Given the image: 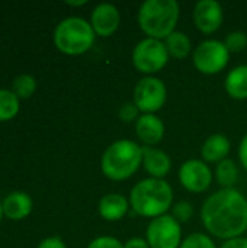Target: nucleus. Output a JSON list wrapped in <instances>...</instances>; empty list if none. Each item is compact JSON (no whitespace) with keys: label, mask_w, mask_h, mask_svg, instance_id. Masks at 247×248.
I'll return each instance as SVG.
<instances>
[{"label":"nucleus","mask_w":247,"mask_h":248,"mask_svg":"<svg viewBox=\"0 0 247 248\" xmlns=\"http://www.w3.org/2000/svg\"><path fill=\"white\" fill-rule=\"evenodd\" d=\"M201 218L213 235L237 238L247 230V199L234 189H223L205 201Z\"/></svg>","instance_id":"obj_1"},{"label":"nucleus","mask_w":247,"mask_h":248,"mask_svg":"<svg viewBox=\"0 0 247 248\" xmlns=\"http://www.w3.org/2000/svg\"><path fill=\"white\" fill-rule=\"evenodd\" d=\"M132 209L146 218H159L166 215L173 202V192L167 182L162 179H146L137 183L130 196Z\"/></svg>","instance_id":"obj_2"},{"label":"nucleus","mask_w":247,"mask_h":248,"mask_svg":"<svg viewBox=\"0 0 247 248\" xmlns=\"http://www.w3.org/2000/svg\"><path fill=\"white\" fill-rule=\"evenodd\" d=\"M179 10V3L175 0H147L138 12L140 28L148 38L166 39L175 32Z\"/></svg>","instance_id":"obj_3"},{"label":"nucleus","mask_w":247,"mask_h":248,"mask_svg":"<svg viewBox=\"0 0 247 248\" xmlns=\"http://www.w3.org/2000/svg\"><path fill=\"white\" fill-rule=\"evenodd\" d=\"M143 161V148L128 140L114 142L102 155L100 167L103 174L115 182L131 177Z\"/></svg>","instance_id":"obj_4"},{"label":"nucleus","mask_w":247,"mask_h":248,"mask_svg":"<svg viewBox=\"0 0 247 248\" xmlns=\"http://www.w3.org/2000/svg\"><path fill=\"white\" fill-rule=\"evenodd\" d=\"M54 42L61 52L79 55L93 45L95 31L92 25L82 17H67L55 28Z\"/></svg>","instance_id":"obj_5"},{"label":"nucleus","mask_w":247,"mask_h":248,"mask_svg":"<svg viewBox=\"0 0 247 248\" xmlns=\"http://www.w3.org/2000/svg\"><path fill=\"white\" fill-rule=\"evenodd\" d=\"M169 61V52L165 44L159 39L146 38L137 44L132 52V62L135 68L144 74L160 71Z\"/></svg>","instance_id":"obj_6"},{"label":"nucleus","mask_w":247,"mask_h":248,"mask_svg":"<svg viewBox=\"0 0 247 248\" xmlns=\"http://www.w3.org/2000/svg\"><path fill=\"white\" fill-rule=\"evenodd\" d=\"M230 51L220 41H205L198 45L194 52V64L204 74H217L229 62Z\"/></svg>","instance_id":"obj_7"},{"label":"nucleus","mask_w":247,"mask_h":248,"mask_svg":"<svg viewBox=\"0 0 247 248\" xmlns=\"http://www.w3.org/2000/svg\"><path fill=\"white\" fill-rule=\"evenodd\" d=\"M181 224L170 215L154 218L147 228L150 248H178L181 246Z\"/></svg>","instance_id":"obj_8"},{"label":"nucleus","mask_w":247,"mask_h":248,"mask_svg":"<svg viewBox=\"0 0 247 248\" xmlns=\"http://www.w3.org/2000/svg\"><path fill=\"white\" fill-rule=\"evenodd\" d=\"M166 86L157 77L141 78L134 90L135 106L146 113H154L160 110L166 102Z\"/></svg>","instance_id":"obj_9"},{"label":"nucleus","mask_w":247,"mask_h":248,"mask_svg":"<svg viewBox=\"0 0 247 248\" xmlns=\"http://www.w3.org/2000/svg\"><path fill=\"white\" fill-rule=\"evenodd\" d=\"M179 180L186 190L201 193L211 186L213 174L205 163L199 160H188L179 170Z\"/></svg>","instance_id":"obj_10"},{"label":"nucleus","mask_w":247,"mask_h":248,"mask_svg":"<svg viewBox=\"0 0 247 248\" xmlns=\"http://www.w3.org/2000/svg\"><path fill=\"white\" fill-rule=\"evenodd\" d=\"M194 20L197 28L204 33L215 32L223 22L221 4L215 0H201L195 4Z\"/></svg>","instance_id":"obj_11"},{"label":"nucleus","mask_w":247,"mask_h":248,"mask_svg":"<svg viewBox=\"0 0 247 248\" xmlns=\"http://www.w3.org/2000/svg\"><path fill=\"white\" fill-rule=\"evenodd\" d=\"M119 20H121V16H119L118 9L114 4L102 3V4L96 6L95 10L92 12L90 25L96 35L111 36L118 29Z\"/></svg>","instance_id":"obj_12"},{"label":"nucleus","mask_w":247,"mask_h":248,"mask_svg":"<svg viewBox=\"0 0 247 248\" xmlns=\"http://www.w3.org/2000/svg\"><path fill=\"white\" fill-rule=\"evenodd\" d=\"M135 132H137V137L144 144L153 145V144H157L162 141V138L165 135V125L153 113H146L137 119Z\"/></svg>","instance_id":"obj_13"},{"label":"nucleus","mask_w":247,"mask_h":248,"mask_svg":"<svg viewBox=\"0 0 247 248\" xmlns=\"http://www.w3.org/2000/svg\"><path fill=\"white\" fill-rule=\"evenodd\" d=\"M3 215H6L12 221H20L26 218L32 211V199L28 193L13 192L7 195L1 203Z\"/></svg>","instance_id":"obj_14"},{"label":"nucleus","mask_w":247,"mask_h":248,"mask_svg":"<svg viewBox=\"0 0 247 248\" xmlns=\"http://www.w3.org/2000/svg\"><path fill=\"white\" fill-rule=\"evenodd\" d=\"M143 164L154 179L165 177L172 167L170 158L165 151L150 147H143Z\"/></svg>","instance_id":"obj_15"},{"label":"nucleus","mask_w":247,"mask_h":248,"mask_svg":"<svg viewBox=\"0 0 247 248\" xmlns=\"http://www.w3.org/2000/svg\"><path fill=\"white\" fill-rule=\"evenodd\" d=\"M128 212V201L118 193L106 195L99 202V214L106 221H118Z\"/></svg>","instance_id":"obj_16"},{"label":"nucleus","mask_w":247,"mask_h":248,"mask_svg":"<svg viewBox=\"0 0 247 248\" xmlns=\"http://www.w3.org/2000/svg\"><path fill=\"white\" fill-rule=\"evenodd\" d=\"M230 153V141L221 134L211 135L202 145V157L208 163H221Z\"/></svg>","instance_id":"obj_17"},{"label":"nucleus","mask_w":247,"mask_h":248,"mask_svg":"<svg viewBox=\"0 0 247 248\" xmlns=\"http://www.w3.org/2000/svg\"><path fill=\"white\" fill-rule=\"evenodd\" d=\"M226 90L234 99H247V65H239L229 73L226 78Z\"/></svg>","instance_id":"obj_18"},{"label":"nucleus","mask_w":247,"mask_h":248,"mask_svg":"<svg viewBox=\"0 0 247 248\" xmlns=\"http://www.w3.org/2000/svg\"><path fill=\"white\" fill-rule=\"evenodd\" d=\"M165 46H166L169 55H172L173 58H178V60H183L191 52L189 38L183 32H178V31H175L173 33H170L166 38Z\"/></svg>","instance_id":"obj_19"},{"label":"nucleus","mask_w":247,"mask_h":248,"mask_svg":"<svg viewBox=\"0 0 247 248\" xmlns=\"http://www.w3.org/2000/svg\"><path fill=\"white\" fill-rule=\"evenodd\" d=\"M19 112V97L9 90L0 89V122L13 119Z\"/></svg>","instance_id":"obj_20"},{"label":"nucleus","mask_w":247,"mask_h":248,"mask_svg":"<svg viewBox=\"0 0 247 248\" xmlns=\"http://www.w3.org/2000/svg\"><path fill=\"white\" fill-rule=\"evenodd\" d=\"M237 177H239V171L231 160L226 158L221 163H218L217 180L221 186H224V189H231V186H234V183L237 182Z\"/></svg>","instance_id":"obj_21"},{"label":"nucleus","mask_w":247,"mask_h":248,"mask_svg":"<svg viewBox=\"0 0 247 248\" xmlns=\"http://www.w3.org/2000/svg\"><path fill=\"white\" fill-rule=\"evenodd\" d=\"M36 89V81L32 76L29 74H22L13 80V93L17 97L28 99L35 93Z\"/></svg>","instance_id":"obj_22"},{"label":"nucleus","mask_w":247,"mask_h":248,"mask_svg":"<svg viewBox=\"0 0 247 248\" xmlns=\"http://www.w3.org/2000/svg\"><path fill=\"white\" fill-rule=\"evenodd\" d=\"M179 248H217L215 244L211 241V238L205 234L201 232H195L192 235H189Z\"/></svg>","instance_id":"obj_23"},{"label":"nucleus","mask_w":247,"mask_h":248,"mask_svg":"<svg viewBox=\"0 0 247 248\" xmlns=\"http://www.w3.org/2000/svg\"><path fill=\"white\" fill-rule=\"evenodd\" d=\"M224 45L231 52H240L247 46V35L243 32H231L227 35Z\"/></svg>","instance_id":"obj_24"},{"label":"nucleus","mask_w":247,"mask_h":248,"mask_svg":"<svg viewBox=\"0 0 247 248\" xmlns=\"http://www.w3.org/2000/svg\"><path fill=\"white\" fill-rule=\"evenodd\" d=\"M172 212H173V218L178 222H188L192 218V215H194L192 205L188 203V202H179V203H176L173 206Z\"/></svg>","instance_id":"obj_25"},{"label":"nucleus","mask_w":247,"mask_h":248,"mask_svg":"<svg viewBox=\"0 0 247 248\" xmlns=\"http://www.w3.org/2000/svg\"><path fill=\"white\" fill-rule=\"evenodd\" d=\"M140 109L135 106V103H124L119 109V118L124 122H132L134 119H137Z\"/></svg>","instance_id":"obj_26"},{"label":"nucleus","mask_w":247,"mask_h":248,"mask_svg":"<svg viewBox=\"0 0 247 248\" xmlns=\"http://www.w3.org/2000/svg\"><path fill=\"white\" fill-rule=\"evenodd\" d=\"M87 248H124V246L114 237H99L93 240Z\"/></svg>","instance_id":"obj_27"},{"label":"nucleus","mask_w":247,"mask_h":248,"mask_svg":"<svg viewBox=\"0 0 247 248\" xmlns=\"http://www.w3.org/2000/svg\"><path fill=\"white\" fill-rule=\"evenodd\" d=\"M38 248H66V244L57 237H49V238H45L38 246Z\"/></svg>","instance_id":"obj_28"},{"label":"nucleus","mask_w":247,"mask_h":248,"mask_svg":"<svg viewBox=\"0 0 247 248\" xmlns=\"http://www.w3.org/2000/svg\"><path fill=\"white\" fill-rule=\"evenodd\" d=\"M221 248H247V238L237 237V238L229 240L223 244Z\"/></svg>","instance_id":"obj_29"},{"label":"nucleus","mask_w":247,"mask_h":248,"mask_svg":"<svg viewBox=\"0 0 247 248\" xmlns=\"http://www.w3.org/2000/svg\"><path fill=\"white\" fill-rule=\"evenodd\" d=\"M124 248H150V246L143 238H131L125 243Z\"/></svg>","instance_id":"obj_30"},{"label":"nucleus","mask_w":247,"mask_h":248,"mask_svg":"<svg viewBox=\"0 0 247 248\" xmlns=\"http://www.w3.org/2000/svg\"><path fill=\"white\" fill-rule=\"evenodd\" d=\"M239 155H240V161H242V164L245 166V169L247 170V135L243 138V141H242V144H240Z\"/></svg>","instance_id":"obj_31"},{"label":"nucleus","mask_w":247,"mask_h":248,"mask_svg":"<svg viewBox=\"0 0 247 248\" xmlns=\"http://www.w3.org/2000/svg\"><path fill=\"white\" fill-rule=\"evenodd\" d=\"M66 3H67V4H70V6H83V4H86L87 1H86V0H80V1H71V0H67Z\"/></svg>","instance_id":"obj_32"},{"label":"nucleus","mask_w":247,"mask_h":248,"mask_svg":"<svg viewBox=\"0 0 247 248\" xmlns=\"http://www.w3.org/2000/svg\"><path fill=\"white\" fill-rule=\"evenodd\" d=\"M1 215H3V208H1V205H0V219H1Z\"/></svg>","instance_id":"obj_33"}]
</instances>
